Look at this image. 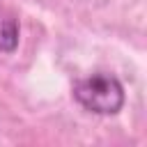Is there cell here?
<instances>
[{
  "label": "cell",
  "instance_id": "2",
  "mask_svg": "<svg viewBox=\"0 0 147 147\" xmlns=\"http://www.w3.org/2000/svg\"><path fill=\"white\" fill-rule=\"evenodd\" d=\"M18 48V23L11 14L0 9V53H14Z\"/></svg>",
  "mask_w": 147,
  "mask_h": 147
},
{
  "label": "cell",
  "instance_id": "1",
  "mask_svg": "<svg viewBox=\"0 0 147 147\" xmlns=\"http://www.w3.org/2000/svg\"><path fill=\"white\" fill-rule=\"evenodd\" d=\"M74 99L94 115H117L126 101L124 85L113 74H92L74 85Z\"/></svg>",
  "mask_w": 147,
  "mask_h": 147
}]
</instances>
